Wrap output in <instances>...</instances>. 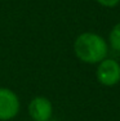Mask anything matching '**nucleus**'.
I'll return each mask as SVG.
<instances>
[{
    "instance_id": "obj_1",
    "label": "nucleus",
    "mask_w": 120,
    "mask_h": 121,
    "mask_svg": "<svg viewBox=\"0 0 120 121\" xmlns=\"http://www.w3.org/2000/svg\"><path fill=\"white\" fill-rule=\"evenodd\" d=\"M108 49L107 40L92 31L79 34L72 43L75 57L85 65H98L102 59L108 57Z\"/></svg>"
},
{
    "instance_id": "obj_2",
    "label": "nucleus",
    "mask_w": 120,
    "mask_h": 121,
    "mask_svg": "<svg viewBox=\"0 0 120 121\" xmlns=\"http://www.w3.org/2000/svg\"><path fill=\"white\" fill-rule=\"evenodd\" d=\"M96 79L98 84L106 88L115 86L120 82V62L106 57L96 65Z\"/></svg>"
},
{
    "instance_id": "obj_3",
    "label": "nucleus",
    "mask_w": 120,
    "mask_h": 121,
    "mask_svg": "<svg viewBox=\"0 0 120 121\" xmlns=\"http://www.w3.org/2000/svg\"><path fill=\"white\" fill-rule=\"evenodd\" d=\"M21 111L18 94L10 88L0 86V121H12Z\"/></svg>"
},
{
    "instance_id": "obj_4",
    "label": "nucleus",
    "mask_w": 120,
    "mask_h": 121,
    "mask_svg": "<svg viewBox=\"0 0 120 121\" xmlns=\"http://www.w3.org/2000/svg\"><path fill=\"white\" fill-rule=\"evenodd\" d=\"M27 113L32 121H49L53 116V103L44 95H36L28 102Z\"/></svg>"
},
{
    "instance_id": "obj_5",
    "label": "nucleus",
    "mask_w": 120,
    "mask_h": 121,
    "mask_svg": "<svg viewBox=\"0 0 120 121\" xmlns=\"http://www.w3.org/2000/svg\"><path fill=\"white\" fill-rule=\"evenodd\" d=\"M106 40H107L108 48L120 53V21L116 22V23L111 27Z\"/></svg>"
},
{
    "instance_id": "obj_6",
    "label": "nucleus",
    "mask_w": 120,
    "mask_h": 121,
    "mask_svg": "<svg viewBox=\"0 0 120 121\" xmlns=\"http://www.w3.org/2000/svg\"><path fill=\"white\" fill-rule=\"evenodd\" d=\"M97 4H99L101 7L107 8V9H112V8H116L120 4V0H94Z\"/></svg>"
}]
</instances>
